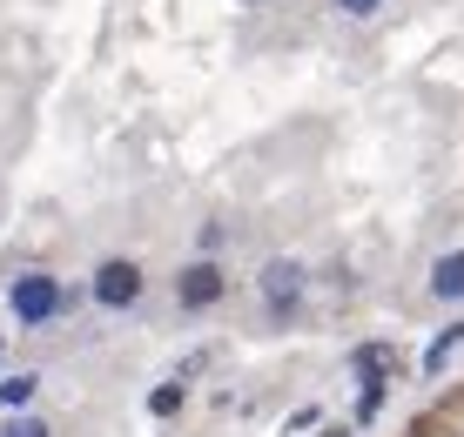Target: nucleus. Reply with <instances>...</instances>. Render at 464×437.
I'll list each match as a JSON object with an SVG mask.
<instances>
[{"label": "nucleus", "instance_id": "f8f14e48", "mask_svg": "<svg viewBox=\"0 0 464 437\" xmlns=\"http://www.w3.org/2000/svg\"><path fill=\"white\" fill-rule=\"evenodd\" d=\"M324 437H343V431H324Z\"/></svg>", "mask_w": 464, "mask_h": 437}, {"label": "nucleus", "instance_id": "7ed1b4c3", "mask_svg": "<svg viewBox=\"0 0 464 437\" xmlns=\"http://www.w3.org/2000/svg\"><path fill=\"white\" fill-rule=\"evenodd\" d=\"M135 296H141V269L128 263V256H115V263L94 269V303H102V310H128Z\"/></svg>", "mask_w": 464, "mask_h": 437}, {"label": "nucleus", "instance_id": "f03ea898", "mask_svg": "<svg viewBox=\"0 0 464 437\" xmlns=\"http://www.w3.org/2000/svg\"><path fill=\"white\" fill-rule=\"evenodd\" d=\"M303 289H310V277H303L296 263H269L263 269V310H269V323H290L296 303H303Z\"/></svg>", "mask_w": 464, "mask_h": 437}, {"label": "nucleus", "instance_id": "39448f33", "mask_svg": "<svg viewBox=\"0 0 464 437\" xmlns=\"http://www.w3.org/2000/svg\"><path fill=\"white\" fill-rule=\"evenodd\" d=\"M430 296H444V303L464 296V256H444V263L430 269Z\"/></svg>", "mask_w": 464, "mask_h": 437}, {"label": "nucleus", "instance_id": "9b49d317", "mask_svg": "<svg viewBox=\"0 0 464 437\" xmlns=\"http://www.w3.org/2000/svg\"><path fill=\"white\" fill-rule=\"evenodd\" d=\"M337 7H343V14H377L383 0H337Z\"/></svg>", "mask_w": 464, "mask_h": 437}, {"label": "nucleus", "instance_id": "0eeeda50", "mask_svg": "<svg viewBox=\"0 0 464 437\" xmlns=\"http://www.w3.org/2000/svg\"><path fill=\"white\" fill-rule=\"evenodd\" d=\"M458 344H464V323H444V330H438V344L424 350V370H430V377H438V370L451 364V350H458Z\"/></svg>", "mask_w": 464, "mask_h": 437}, {"label": "nucleus", "instance_id": "423d86ee", "mask_svg": "<svg viewBox=\"0 0 464 437\" xmlns=\"http://www.w3.org/2000/svg\"><path fill=\"white\" fill-rule=\"evenodd\" d=\"M391 364H397V350H391V344L357 350V377H363V384H383V377H391Z\"/></svg>", "mask_w": 464, "mask_h": 437}, {"label": "nucleus", "instance_id": "9d476101", "mask_svg": "<svg viewBox=\"0 0 464 437\" xmlns=\"http://www.w3.org/2000/svg\"><path fill=\"white\" fill-rule=\"evenodd\" d=\"M0 437H54V431H47V424H41V417H14V424H7V431H0Z\"/></svg>", "mask_w": 464, "mask_h": 437}, {"label": "nucleus", "instance_id": "1a4fd4ad", "mask_svg": "<svg viewBox=\"0 0 464 437\" xmlns=\"http://www.w3.org/2000/svg\"><path fill=\"white\" fill-rule=\"evenodd\" d=\"M149 411H155V417H175V411H182V377H175V384H162V391L149 397Z\"/></svg>", "mask_w": 464, "mask_h": 437}, {"label": "nucleus", "instance_id": "f257e3e1", "mask_svg": "<svg viewBox=\"0 0 464 437\" xmlns=\"http://www.w3.org/2000/svg\"><path fill=\"white\" fill-rule=\"evenodd\" d=\"M7 303H14V316H21V323H34V330H41V323L61 316V303H68V296H61V283L47 277V269H27V277H14Z\"/></svg>", "mask_w": 464, "mask_h": 437}, {"label": "nucleus", "instance_id": "20e7f679", "mask_svg": "<svg viewBox=\"0 0 464 437\" xmlns=\"http://www.w3.org/2000/svg\"><path fill=\"white\" fill-rule=\"evenodd\" d=\"M222 269L216 263H188L182 269V283H175V303H182V310H209V303H222Z\"/></svg>", "mask_w": 464, "mask_h": 437}, {"label": "nucleus", "instance_id": "6e6552de", "mask_svg": "<svg viewBox=\"0 0 464 437\" xmlns=\"http://www.w3.org/2000/svg\"><path fill=\"white\" fill-rule=\"evenodd\" d=\"M34 384H41V377H0V403H7V411H21V403L34 397Z\"/></svg>", "mask_w": 464, "mask_h": 437}]
</instances>
